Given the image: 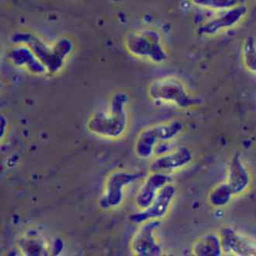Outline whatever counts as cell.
<instances>
[{"mask_svg":"<svg viewBox=\"0 0 256 256\" xmlns=\"http://www.w3.org/2000/svg\"><path fill=\"white\" fill-rule=\"evenodd\" d=\"M12 40L14 43L28 46L50 74H57L61 71L64 62L74 48L73 42L67 38H62L54 44L49 45L29 32L15 33L12 36Z\"/></svg>","mask_w":256,"mask_h":256,"instance_id":"obj_1","label":"cell"},{"mask_svg":"<svg viewBox=\"0 0 256 256\" xmlns=\"http://www.w3.org/2000/svg\"><path fill=\"white\" fill-rule=\"evenodd\" d=\"M128 102L129 96L126 92H116L111 99L109 112H95L88 118L86 122L88 132L106 138L123 136L128 128Z\"/></svg>","mask_w":256,"mask_h":256,"instance_id":"obj_2","label":"cell"},{"mask_svg":"<svg viewBox=\"0 0 256 256\" xmlns=\"http://www.w3.org/2000/svg\"><path fill=\"white\" fill-rule=\"evenodd\" d=\"M125 46L133 56L148 59L156 64H162L168 59V54L162 43L161 35L154 30L130 32L126 36Z\"/></svg>","mask_w":256,"mask_h":256,"instance_id":"obj_3","label":"cell"},{"mask_svg":"<svg viewBox=\"0 0 256 256\" xmlns=\"http://www.w3.org/2000/svg\"><path fill=\"white\" fill-rule=\"evenodd\" d=\"M148 94L154 100L172 102L181 109H189L201 102L200 100L190 95L185 85L175 77L154 80L149 86Z\"/></svg>","mask_w":256,"mask_h":256,"instance_id":"obj_4","label":"cell"},{"mask_svg":"<svg viewBox=\"0 0 256 256\" xmlns=\"http://www.w3.org/2000/svg\"><path fill=\"white\" fill-rule=\"evenodd\" d=\"M184 130L178 120L166 122L144 128L138 135L135 153L142 160H147L154 154V149L161 142H171Z\"/></svg>","mask_w":256,"mask_h":256,"instance_id":"obj_5","label":"cell"},{"mask_svg":"<svg viewBox=\"0 0 256 256\" xmlns=\"http://www.w3.org/2000/svg\"><path fill=\"white\" fill-rule=\"evenodd\" d=\"M144 176V173L116 172L110 176L106 181V191L100 201L102 209L118 208L124 200V190Z\"/></svg>","mask_w":256,"mask_h":256,"instance_id":"obj_6","label":"cell"},{"mask_svg":"<svg viewBox=\"0 0 256 256\" xmlns=\"http://www.w3.org/2000/svg\"><path fill=\"white\" fill-rule=\"evenodd\" d=\"M176 194V189L175 186L167 184L160 190L152 204L147 209L130 215V222L137 224H142L148 220H160L164 218L170 210Z\"/></svg>","mask_w":256,"mask_h":256,"instance_id":"obj_7","label":"cell"},{"mask_svg":"<svg viewBox=\"0 0 256 256\" xmlns=\"http://www.w3.org/2000/svg\"><path fill=\"white\" fill-rule=\"evenodd\" d=\"M160 220H152L142 224L132 240V251L138 256H161L163 250L156 240V230L161 225Z\"/></svg>","mask_w":256,"mask_h":256,"instance_id":"obj_8","label":"cell"},{"mask_svg":"<svg viewBox=\"0 0 256 256\" xmlns=\"http://www.w3.org/2000/svg\"><path fill=\"white\" fill-rule=\"evenodd\" d=\"M223 253L227 256H256V240L232 228H224L219 234Z\"/></svg>","mask_w":256,"mask_h":256,"instance_id":"obj_9","label":"cell"},{"mask_svg":"<svg viewBox=\"0 0 256 256\" xmlns=\"http://www.w3.org/2000/svg\"><path fill=\"white\" fill-rule=\"evenodd\" d=\"M247 12V6L244 2H242L232 9L224 11L219 16H215L201 25L198 29V34L210 36L233 28L244 18Z\"/></svg>","mask_w":256,"mask_h":256,"instance_id":"obj_10","label":"cell"},{"mask_svg":"<svg viewBox=\"0 0 256 256\" xmlns=\"http://www.w3.org/2000/svg\"><path fill=\"white\" fill-rule=\"evenodd\" d=\"M194 158L192 150L182 146L162 156H158L152 162V172L167 173L186 166Z\"/></svg>","mask_w":256,"mask_h":256,"instance_id":"obj_11","label":"cell"},{"mask_svg":"<svg viewBox=\"0 0 256 256\" xmlns=\"http://www.w3.org/2000/svg\"><path fill=\"white\" fill-rule=\"evenodd\" d=\"M170 180L171 178L166 173L152 172L148 176L136 196L138 208L140 210L147 209L163 187L170 184Z\"/></svg>","mask_w":256,"mask_h":256,"instance_id":"obj_12","label":"cell"},{"mask_svg":"<svg viewBox=\"0 0 256 256\" xmlns=\"http://www.w3.org/2000/svg\"><path fill=\"white\" fill-rule=\"evenodd\" d=\"M251 178L250 173L244 166L240 154L236 153L230 158L228 170L226 184L234 196L244 194L250 187Z\"/></svg>","mask_w":256,"mask_h":256,"instance_id":"obj_13","label":"cell"},{"mask_svg":"<svg viewBox=\"0 0 256 256\" xmlns=\"http://www.w3.org/2000/svg\"><path fill=\"white\" fill-rule=\"evenodd\" d=\"M9 58L14 66L26 68L32 74H43L48 72L46 67L26 45L22 44L12 49L10 52Z\"/></svg>","mask_w":256,"mask_h":256,"instance_id":"obj_14","label":"cell"},{"mask_svg":"<svg viewBox=\"0 0 256 256\" xmlns=\"http://www.w3.org/2000/svg\"><path fill=\"white\" fill-rule=\"evenodd\" d=\"M192 252L196 256H222L224 253L220 236H202L194 243Z\"/></svg>","mask_w":256,"mask_h":256,"instance_id":"obj_15","label":"cell"},{"mask_svg":"<svg viewBox=\"0 0 256 256\" xmlns=\"http://www.w3.org/2000/svg\"><path fill=\"white\" fill-rule=\"evenodd\" d=\"M20 247L26 256H48L47 246L44 240L36 236H28L22 239Z\"/></svg>","mask_w":256,"mask_h":256,"instance_id":"obj_16","label":"cell"},{"mask_svg":"<svg viewBox=\"0 0 256 256\" xmlns=\"http://www.w3.org/2000/svg\"><path fill=\"white\" fill-rule=\"evenodd\" d=\"M234 194L230 190L226 182L216 186L210 192L209 202L212 206L216 208H222L228 204L232 200Z\"/></svg>","mask_w":256,"mask_h":256,"instance_id":"obj_17","label":"cell"},{"mask_svg":"<svg viewBox=\"0 0 256 256\" xmlns=\"http://www.w3.org/2000/svg\"><path fill=\"white\" fill-rule=\"evenodd\" d=\"M242 59L244 67L256 74V43L252 36H248L243 44Z\"/></svg>","mask_w":256,"mask_h":256,"instance_id":"obj_18","label":"cell"},{"mask_svg":"<svg viewBox=\"0 0 256 256\" xmlns=\"http://www.w3.org/2000/svg\"><path fill=\"white\" fill-rule=\"evenodd\" d=\"M192 4L201 8L212 10H227L240 4L237 0H195Z\"/></svg>","mask_w":256,"mask_h":256,"instance_id":"obj_19","label":"cell"},{"mask_svg":"<svg viewBox=\"0 0 256 256\" xmlns=\"http://www.w3.org/2000/svg\"><path fill=\"white\" fill-rule=\"evenodd\" d=\"M63 248H64V242L61 238H58L52 244V254L58 256L62 252Z\"/></svg>","mask_w":256,"mask_h":256,"instance_id":"obj_20","label":"cell"},{"mask_svg":"<svg viewBox=\"0 0 256 256\" xmlns=\"http://www.w3.org/2000/svg\"><path fill=\"white\" fill-rule=\"evenodd\" d=\"M0 120H1V129H0V134H1V139H2V138L4 137V135H5V132L6 130L8 122H7L6 118L4 115H1Z\"/></svg>","mask_w":256,"mask_h":256,"instance_id":"obj_21","label":"cell"}]
</instances>
